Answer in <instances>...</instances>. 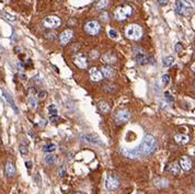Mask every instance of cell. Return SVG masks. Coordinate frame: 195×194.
I'll return each mask as SVG.
<instances>
[{
    "mask_svg": "<svg viewBox=\"0 0 195 194\" xmlns=\"http://www.w3.org/2000/svg\"><path fill=\"white\" fill-rule=\"evenodd\" d=\"M74 63L77 67H79L80 69H86L88 67V59L87 56L85 54H77L74 57Z\"/></svg>",
    "mask_w": 195,
    "mask_h": 194,
    "instance_id": "9c48e42d",
    "label": "cell"
},
{
    "mask_svg": "<svg viewBox=\"0 0 195 194\" xmlns=\"http://www.w3.org/2000/svg\"><path fill=\"white\" fill-rule=\"evenodd\" d=\"M115 122L116 124H124L130 119V113L128 110H125V109H122V110H119L115 114Z\"/></svg>",
    "mask_w": 195,
    "mask_h": 194,
    "instance_id": "5b68a950",
    "label": "cell"
},
{
    "mask_svg": "<svg viewBox=\"0 0 195 194\" xmlns=\"http://www.w3.org/2000/svg\"><path fill=\"white\" fill-rule=\"evenodd\" d=\"M157 149V142L156 138L151 135L145 136V138L143 139L141 144L139 145V147H137V150L140 157L144 156H150L156 151Z\"/></svg>",
    "mask_w": 195,
    "mask_h": 194,
    "instance_id": "6da1fadb",
    "label": "cell"
},
{
    "mask_svg": "<svg viewBox=\"0 0 195 194\" xmlns=\"http://www.w3.org/2000/svg\"><path fill=\"white\" fill-rule=\"evenodd\" d=\"M61 19L58 17H55V15H50L44 20V26L47 29H56L61 25Z\"/></svg>",
    "mask_w": 195,
    "mask_h": 194,
    "instance_id": "52a82bcc",
    "label": "cell"
},
{
    "mask_svg": "<svg viewBox=\"0 0 195 194\" xmlns=\"http://www.w3.org/2000/svg\"><path fill=\"white\" fill-rule=\"evenodd\" d=\"M48 112H50V115H56L58 113V110H57L56 105L52 104V105L48 106Z\"/></svg>",
    "mask_w": 195,
    "mask_h": 194,
    "instance_id": "4316f807",
    "label": "cell"
},
{
    "mask_svg": "<svg viewBox=\"0 0 195 194\" xmlns=\"http://www.w3.org/2000/svg\"><path fill=\"white\" fill-rule=\"evenodd\" d=\"M136 62H137V64H139V65H146L149 63V58L144 54H138L136 56Z\"/></svg>",
    "mask_w": 195,
    "mask_h": 194,
    "instance_id": "e0dca14e",
    "label": "cell"
},
{
    "mask_svg": "<svg viewBox=\"0 0 195 194\" xmlns=\"http://www.w3.org/2000/svg\"><path fill=\"white\" fill-rule=\"evenodd\" d=\"M108 34L112 39H117V32L115 30H110L108 31Z\"/></svg>",
    "mask_w": 195,
    "mask_h": 194,
    "instance_id": "f546056e",
    "label": "cell"
},
{
    "mask_svg": "<svg viewBox=\"0 0 195 194\" xmlns=\"http://www.w3.org/2000/svg\"><path fill=\"white\" fill-rule=\"evenodd\" d=\"M2 93H3V95H4V99H6V101L8 102V103L10 104V105L12 106V108L14 109L15 111H17V108H15V105H14V102H13V99H12V97H11V94H10V93H8V92H7L6 90H2Z\"/></svg>",
    "mask_w": 195,
    "mask_h": 194,
    "instance_id": "d6986e66",
    "label": "cell"
},
{
    "mask_svg": "<svg viewBox=\"0 0 195 194\" xmlns=\"http://www.w3.org/2000/svg\"><path fill=\"white\" fill-rule=\"evenodd\" d=\"M29 106H30V109H32V110H35V109L37 108V99L34 95L30 97V99H29Z\"/></svg>",
    "mask_w": 195,
    "mask_h": 194,
    "instance_id": "44dd1931",
    "label": "cell"
},
{
    "mask_svg": "<svg viewBox=\"0 0 195 194\" xmlns=\"http://www.w3.org/2000/svg\"><path fill=\"white\" fill-rule=\"evenodd\" d=\"M159 3H160V6H166V4L168 3V0H159Z\"/></svg>",
    "mask_w": 195,
    "mask_h": 194,
    "instance_id": "836d02e7",
    "label": "cell"
},
{
    "mask_svg": "<svg viewBox=\"0 0 195 194\" xmlns=\"http://www.w3.org/2000/svg\"><path fill=\"white\" fill-rule=\"evenodd\" d=\"M76 194H83V193H76Z\"/></svg>",
    "mask_w": 195,
    "mask_h": 194,
    "instance_id": "8d00e7d4",
    "label": "cell"
},
{
    "mask_svg": "<svg viewBox=\"0 0 195 194\" xmlns=\"http://www.w3.org/2000/svg\"><path fill=\"white\" fill-rule=\"evenodd\" d=\"M46 122L45 121H44V120H43V121H41V124H40V125H41V126H43V127H44V126H45L46 125Z\"/></svg>",
    "mask_w": 195,
    "mask_h": 194,
    "instance_id": "d590c367",
    "label": "cell"
},
{
    "mask_svg": "<svg viewBox=\"0 0 195 194\" xmlns=\"http://www.w3.org/2000/svg\"><path fill=\"white\" fill-rule=\"evenodd\" d=\"M81 138H82L83 140H86V142H89V143H92V144H97V145H102V143L100 142L99 138L94 137L93 135H82L81 136Z\"/></svg>",
    "mask_w": 195,
    "mask_h": 194,
    "instance_id": "9a60e30c",
    "label": "cell"
},
{
    "mask_svg": "<svg viewBox=\"0 0 195 194\" xmlns=\"http://www.w3.org/2000/svg\"><path fill=\"white\" fill-rule=\"evenodd\" d=\"M20 150H21L22 154H28V150H26V148H25V147H23V146L20 147Z\"/></svg>",
    "mask_w": 195,
    "mask_h": 194,
    "instance_id": "e575fe53",
    "label": "cell"
},
{
    "mask_svg": "<svg viewBox=\"0 0 195 194\" xmlns=\"http://www.w3.org/2000/svg\"><path fill=\"white\" fill-rule=\"evenodd\" d=\"M59 121V116L58 115H50V122L52 123H56V122H58Z\"/></svg>",
    "mask_w": 195,
    "mask_h": 194,
    "instance_id": "1f68e13d",
    "label": "cell"
},
{
    "mask_svg": "<svg viewBox=\"0 0 195 194\" xmlns=\"http://www.w3.org/2000/svg\"><path fill=\"white\" fill-rule=\"evenodd\" d=\"M168 171L173 173V175H179V173H180V167L177 164H171L168 167Z\"/></svg>",
    "mask_w": 195,
    "mask_h": 194,
    "instance_id": "ffe728a7",
    "label": "cell"
},
{
    "mask_svg": "<svg viewBox=\"0 0 195 194\" xmlns=\"http://www.w3.org/2000/svg\"><path fill=\"white\" fill-rule=\"evenodd\" d=\"M182 50H183V47H182V44L181 43H178L176 45V51H177V53L178 54H181L182 53Z\"/></svg>",
    "mask_w": 195,
    "mask_h": 194,
    "instance_id": "4dcf8cb0",
    "label": "cell"
},
{
    "mask_svg": "<svg viewBox=\"0 0 195 194\" xmlns=\"http://www.w3.org/2000/svg\"><path fill=\"white\" fill-rule=\"evenodd\" d=\"M55 149H56V145L50 144V145H45L44 148H43V150L45 151V153H52V151H54Z\"/></svg>",
    "mask_w": 195,
    "mask_h": 194,
    "instance_id": "d4e9b609",
    "label": "cell"
},
{
    "mask_svg": "<svg viewBox=\"0 0 195 194\" xmlns=\"http://www.w3.org/2000/svg\"><path fill=\"white\" fill-rule=\"evenodd\" d=\"M176 11L178 14L183 15V17H190L193 12V8L191 4L183 0H177L176 2Z\"/></svg>",
    "mask_w": 195,
    "mask_h": 194,
    "instance_id": "7a4b0ae2",
    "label": "cell"
},
{
    "mask_svg": "<svg viewBox=\"0 0 195 194\" xmlns=\"http://www.w3.org/2000/svg\"><path fill=\"white\" fill-rule=\"evenodd\" d=\"M99 109H100V111L101 112H103V113H108V111H110V105H108L106 102H104V101H101L99 103Z\"/></svg>",
    "mask_w": 195,
    "mask_h": 194,
    "instance_id": "7402d4cb",
    "label": "cell"
},
{
    "mask_svg": "<svg viewBox=\"0 0 195 194\" xmlns=\"http://www.w3.org/2000/svg\"><path fill=\"white\" fill-rule=\"evenodd\" d=\"M90 57H91L92 59H97V57H99V53H97V51H91V52H90Z\"/></svg>",
    "mask_w": 195,
    "mask_h": 194,
    "instance_id": "f1b7e54d",
    "label": "cell"
},
{
    "mask_svg": "<svg viewBox=\"0 0 195 194\" xmlns=\"http://www.w3.org/2000/svg\"><path fill=\"white\" fill-rule=\"evenodd\" d=\"M85 31L89 35H97L101 31V25L97 21H90L85 25Z\"/></svg>",
    "mask_w": 195,
    "mask_h": 194,
    "instance_id": "8992f818",
    "label": "cell"
},
{
    "mask_svg": "<svg viewBox=\"0 0 195 194\" xmlns=\"http://www.w3.org/2000/svg\"><path fill=\"white\" fill-rule=\"evenodd\" d=\"M46 95H47V93L45 92V91H42V92H40L39 93V98L41 100H44L46 98Z\"/></svg>",
    "mask_w": 195,
    "mask_h": 194,
    "instance_id": "d6a6232c",
    "label": "cell"
},
{
    "mask_svg": "<svg viewBox=\"0 0 195 194\" xmlns=\"http://www.w3.org/2000/svg\"><path fill=\"white\" fill-rule=\"evenodd\" d=\"M6 175L8 177H13L15 175V168L11 162H8L6 164Z\"/></svg>",
    "mask_w": 195,
    "mask_h": 194,
    "instance_id": "2e32d148",
    "label": "cell"
},
{
    "mask_svg": "<svg viewBox=\"0 0 195 194\" xmlns=\"http://www.w3.org/2000/svg\"><path fill=\"white\" fill-rule=\"evenodd\" d=\"M106 4H108V0H100V1L97 3V6H96L97 10H102L103 8H105Z\"/></svg>",
    "mask_w": 195,
    "mask_h": 194,
    "instance_id": "484cf974",
    "label": "cell"
},
{
    "mask_svg": "<svg viewBox=\"0 0 195 194\" xmlns=\"http://www.w3.org/2000/svg\"><path fill=\"white\" fill-rule=\"evenodd\" d=\"M125 34L130 40H139L143 35V30L137 24H130L126 28Z\"/></svg>",
    "mask_w": 195,
    "mask_h": 194,
    "instance_id": "3957f363",
    "label": "cell"
},
{
    "mask_svg": "<svg viewBox=\"0 0 195 194\" xmlns=\"http://www.w3.org/2000/svg\"><path fill=\"white\" fill-rule=\"evenodd\" d=\"M132 12H133L132 7H129V6L119 7V8H117L116 11H115V18H116V20H119V21H124V20H126L128 17H130Z\"/></svg>",
    "mask_w": 195,
    "mask_h": 194,
    "instance_id": "277c9868",
    "label": "cell"
},
{
    "mask_svg": "<svg viewBox=\"0 0 195 194\" xmlns=\"http://www.w3.org/2000/svg\"><path fill=\"white\" fill-rule=\"evenodd\" d=\"M192 166H193V164H192L191 158H189L187 156H183V157L181 158L180 168H182L183 170H185V171H189L192 169Z\"/></svg>",
    "mask_w": 195,
    "mask_h": 194,
    "instance_id": "8fae6325",
    "label": "cell"
},
{
    "mask_svg": "<svg viewBox=\"0 0 195 194\" xmlns=\"http://www.w3.org/2000/svg\"><path fill=\"white\" fill-rule=\"evenodd\" d=\"M119 180L117 179L115 175H108L105 180V188L108 189V191H114L116 189H119Z\"/></svg>",
    "mask_w": 195,
    "mask_h": 194,
    "instance_id": "ba28073f",
    "label": "cell"
},
{
    "mask_svg": "<svg viewBox=\"0 0 195 194\" xmlns=\"http://www.w3.org/2000/svg\"><path fill=\"white\" fill-rule=\"evenodd\" d=\"M170 81V76L169 75H163L162 76V84H168V82Z\"/></svg>",
    "mask_w": 195,
    "mask_h": 194,
    "instance_id": "83f0119b",
    "label": "cell"
},
{
    "mask_svg": "<svg viewBox=\"0 0 195 194\" xmlns=\"http://www.w3.org/2000/svg\"><path fill=\"white\" fill-rule=\"evenodd\" d=\"M56 161V156L53 155V154H48V155L45 156V162L47 164H53L54 162Z\"/></svg>",
    "mask_w": 195,
    "mask_h": 194,
    "instance_id": "603a6c76",
    "label": "cell"
},
{
    "mask_svg": "<svg viewBox=\"0 0 195 194\" xmlns=\"http://www.w3.org/2000/svg\"><path fill=\"white\" fill-rule=\"evenodd\" d=\"M173 62H174V58L172 56L166 57V58L163 59V66H165V67H170L172 64H173Z\"/></svg>",
    "mask_w": 195,
    "mask_h": 194,
    "instance_id": "cb8c5ba5",
    "label": "cell"
},
{
    "mask_svg": "<svg viewBox=\"0 0 195 194\" xmlns=\"http://www.w3.org/2000/svg\"><path fill=\"white\" fill-rule=\"evenodd\" d=\"M72 35H74V32L71 30H65L59 34V41H61V43L63 45H66V44L69 43Z\"/></svg>",
    "mask_w": 195,
    "mask_h": 194,
    "instance_id": "30bf717a",
    "label": "cell"
},
{
    "mask_svg": "<svg viewBox=\"0 0 195 194\" xmlns=\"http://www.w3.org/2000/svg\"><path fill=\"white\" fill-rule=\"evenodd\" d=\"M102 59H103L104 63H106V64H114L115 62H116V57L111 54V53H108V54L103 55V58Z\"/></svg>",
    "mask_w": 195,
    "mask_h": 194,
    "instance_id": "ac0fdd59",
    "label": "cell"
},
{
    "mask_svg": "<svg viewBox=\"0 0 195 194\" xmlns=\"http://www.w3.org/2000/svg\"><path fill=\"white\" fill-rule=\"evenodd\" d=\"M102 76H104L105 78H112L114 76V70L112 67L110 66H104L102 67Z\"/></svg>",
    "mask_w": 195,
    "mask_h": 194,
    "instance_id": "4fadbf2b",
    "label": "cell"
},
{
    "mask_svg": "<svg viewBox=\"0 0 195 194\" xmlns=\"http://www.w3.org/2000/svg\"><path fill=\"white\" fill-rule=\"evenodd\" d=\"M174 139H176V142L178 143V144L184 145V144H187V143H189L190 138H189V136L184 135V134H178V135H176Z\"/></svg>",
    "mask_w": 195,
    "mask_h": 194,
    "instance_id": "5bb4252c",
    "label": "cell"
},
{
    "mask_svg": "<svg viewBox=\"0 0 195 194\" xmlns=\"http://www.w3.org/2000/svg\"><path fill=\"white\" fill-rule=\"evenodd\" d=\"M90 78H91L92 81H101L102 78H103V76H102L101 71L97 70V68H91L90 69Z\"/></svg>",
    "mask_w": 195,
    "mask_h": 194,
    "instance_id": "7c38bea8",
    "label": "cell"
}]
</instances>
